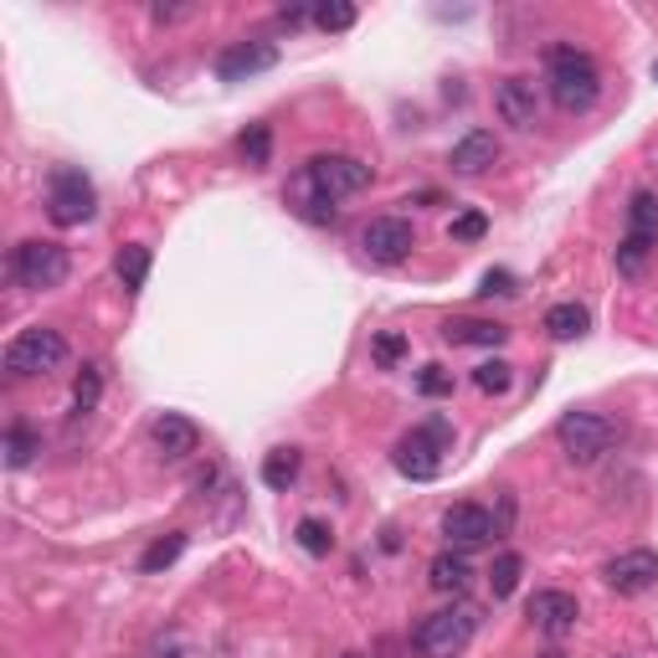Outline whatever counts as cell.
I'll use <instances>...</instances> for the list:
<instances>
[{
	"label": "cell",
	"mask_w": 658,
	"mask_h": 658,
	"mask_svg": "<svg viewBox=\"0 0 658 658\" xmlns=\"http://www.w3.org/2000/svg\"><path fill=\"white\" fill-rule=\"evenodd\" d=\"M417 391H423V396H432V402H438V396H453V376L442 371V366H423V376H417Z\"/></svg>",
	"instance_id": "836d02e7"
},
{
	"label": "cell",
	"mask_w": 658,
	"mask_h": 658,
	"mask_svg": "<svg viewBox=\"0 0 658 658\" xmlns=\"http://www.w3.org/2000/svg\"><path fill=\"white\" fill-rule=\"evenodd\" d=\"M103 396V376L99 366H83V376H78V386H72V402H78V412H93Z\"/></svg>",
	"instance_id": "1f68e13d"
},
{
	"label": "cell",
	"mask_w": 658,
	"mask_h": 658,
	"mask_svg": "<svg viewBox=\"0 0 658 658\" xmlns=\"http://www.w3.org/2000/svg\"><path fill=\"white\" fill-rule=\"evenodd\" d=\"M530 617H535L541 633L566 638V633L576 627V617H581V608H576L572 591H535V597H530Z\"/></svg>",
	"instance_id": "9a60e30c"
},
{
	"label": "cell",
	"mask_w": 658,
	"mask_h": 658,
	"mask_svg": "<svg viewBox=\"0 0 658 658\" xmlns=\"http://www.w3.org/2000/svg\"><path fill=\"white\" fill-rule=\"evenodd\" d=\"M314 26H320V32H350L355 5H345V0H324V5H314Z\"/></svg>",
	"instance_id": "f546056e"
},
{
	"label": "cell",
	"mask_w": 658,
	"mask_h": 658,
	"mask_svg": "<svg viewBox=\"0 0 658 658\" xmlns=\"http://www.w3.org/2000/svg\"><path fill=\"white\" fill-rule=\"evenodd\" d=\"M484 293H515V273H505V268H494V273H484Z\"/></svg>",
	"instance_id": "d590c367"
},
{
	"label": "cell",
	"mask_w": 658,
	"mask_h": 658,
	"mask_svg": "<svg viewBox=\"0 0 658 658\" xmlns=\"http://www.w3.org/2000/svg\"><path fill=\"white\" fill-rule=\"evenodd\" d=\"M442 535H448V545H458V551H473V545H484L489 535H499V524H494V515L484 505H453L442 515Z\"/></svg>",
	"instance_id": "4fadbf2b"
},
{
	"label": "cell",
	"mask_w": 658,
	"mask_h": 658,
	"mask_svg": "<svg viewBox=\"0 0 658 658\" xmlns=\"http://www.w3.org/2000/svg\"><path fill=\"white\" fill-rule=\"evenodd\" d=\"M118 278H124V288H145V278H150V247H139V242H129L124 253H118Z\"/></svg>",
	"instance_id": "d4e9b609"
},
{
	"label": "cell",
	"mask_w": 658,
	"mask_h": 658,
	"mask_svg": "<svg viewBox=\"0 0 658 658\" xmlns=\"http://www.w3.org/2000/svg\"><path fill=\"white\" fill-rule=\"evenodd\" d=\"M442 335L453 339V345H505L509 330L505 324H489V320H448Z\"/></svg>",
	"instance_id": "e0dca14e"
},
{
	"label": "cell",
	"mask_w": 658,
	"mask_h": 658,
	"mask_svg": "<svg viewBox=\"0 0 658 658\" xmlns=\"http://www.w3.org/2000/svg\"><path fill=\"white\" fill-rule=\"evenodd\" d=\"M304 181L324 201H345V196H360L371 186V165H360L355 154H314L304 165Z\"/></svg>",
	"instance_id": "8992f818"
},
{
	"label": "cell",
	"mask_w": 658,
	"mask_h": 658,
	"mask_svg": "<svg viewBox=\"0 0 658 658\" xmlns=\"http://www.w3.org/2000/svg\"><path fill=\"white\" fill-rule=\"evenodd\" d=\"M484 232H489L484 211H463V217H453V227H448V236H453V242H478Z\"/></svg>",
	"instance_id": "d6a6232c"
},
{
	"label": "cell",
	"mask_w": 658,
	"mask_h": 658,
	"mask_svg": "<svg viewBox=\"0 0 658 658\" xmlns=\"http://www.w3.org/2000/svg\"><path fill=\"white\" fill-rule=\"evenodd\" d=\"M473 627H478V617H473V608H442V612H432L423 627H417V654L423 658H458L463 648L473 643Z\"/></svg>",
	"instance_id": "5b68a950"
},
{
	"label": "cell",
	"mask_w": 658,
	"mask_h": 658,
	"mask_svg": "<svg viewBox=\"0 0 658 658\" xmlns=\"http://www.w3.org/2000/svg\"><path fill=\"white\" fill-rule=\"evenodd\" d=\"M473 386L489 391V396H505V391L515 386V366H509V360H484V366L473 371Z\"/></svg>",
	"instance_id": "83f0119b"
},
{
	"label": "cell",
	"mask_w": 658,
	"mask_h": 658,
	"mask_svg": "<svg viewBox=\"0 0 658 658\" xmlns=\"http://www.w3.org/2000/svg\"><path fill=\"white\" fill-rule=\"evenodd\" d=\"M99 211V191L78 165H57L47 181V217L57 227H83Z\"/></svg>",
	"instance_id": "3957f363"
},
{
	"label": "cell",
	"mask_w": 658,
	"mask_h": 658,
	"mask_svg": "<svg viewBox=\"0 0 658 658\" xmlns=\"http://www.w3.org/2000/svg\"><path fill=\"white\" fill-rule=\"evenodd\" d=\"M627 232L658 242V196L654 191H638V196H633V206H627Z\"/></svg>",
	"instance_id": "7402d4cb"
},
{
	"label": "cell",
	"mask_w": 658,
	"mask_h": 658,
	"mask_svg": "<svg viewBox=\"0 0 658 658\" xmlns=\"http://www.w3.org/2000/svg\"><path fill=\"white\" fill-rule=\"evenodd\" d=\"M545 83H551L556 108H566V114H587L591 103L602 99V72L581 47H551Z\"/></svg>",
	"instance_id": "6da1fadb"
},
{
	"label": "cell",
	"mask_w": 658,
	"mask_h": 658,
	"mask_svg": "<svg viewBox=\"0 0 658 658\" xmlns=\"http://www.w3.org/2000/svg\"><path fill=\"white\" fill-rule=\"evenodd\" d=\"M427 581H432V591H469L473 566L463 556H453V551H442V556L427 566Z\"/></svg>",
	"instance_id": "ac0fdd59"
},
{
	"label": "cell",
	"mask_w": 658,
	"mask_h": 658,
	"mask_svg": "<svg viewBox=\"0 0 658 658\" xmlns=\"http://www.w3.org/2000/svg\"><path fill=\"white\" fill-rule=\"evenodd\" d=\"M181 551H186V535H160V541L139 556V572L154 576V572H170L175 561H181Z\"/></svg>",
	"instance_id": "cb8c5ba5"
},
{
	"label": "cell",
	"mask_w": 658,
	"mask_h": 658,
	"mask_svg": "<svg viewBox=\"0 0 658 658\" xmlns=\"http://www.w3.org/2000/svg\"><path fill=\"white\" fill-rule=\"evenodd\" d=\"M556 438L572 463H597V458L617 442V427H612L608 417H597V412H566L556 423Z\"/></svg>",
	"instance_id": "ba28073f"
},
{
	"label": "cell",
	"mask_w": 658,
	"mask_h": 658,
	"mask_svg": "<svg viewBox=\"0 0 658 658\" xmlns=\"http://www.w3.org/2000/svg\"><path fill=\"white\" fill-rule=\"evenodd\" d=\"M288 201L299 206V217H309V221H335V201H324L320 191L304 181V170H299V181L288 186Z\"/></svg>",
	"instance_id": "44dd1931"
},
{
	"label": "cell",
	"mask_w": 658,
	"mask_h": 658,
	"mask_svg": "<svg viewBox=\"0 0 658 658\" xmlns=\"http://www.w3.org/2000/svg\"><path fill=\"white\" fill-rule=\"evenodd\" d=\"M453 442V427L442 423V417H432L427 427H417L412 438L396 442V469L406 473V478H417V484H427V478H438L442 469V448Z\"/></svg>",
	"instance_id": "52a82bcc"
},
{
	"label": "cell",
	"mask_w": 658,
	"mask_h": 658,
	"mask_svg": "<svg viewBox=\"0 0 658 658\" xmlns=\"http://www.w3.org/2000/svg\"><path fill=\"white\" fill-rule=\"evenodd\" d=\"M299 545H304L309 556H330V545H335V535H330V524L324 520H299Z\"/></svg>",
	"instance_id": "4dcf8cb0"
},
{
	"label": "cell",
	"mask_w": 658,
	"mask_h": 658,
	"mask_svg": "<svg viewBox=\"0 0 658 658\" xmlns=\"http://www.w3.org/2000/svg\"><path fill=\"white\" fill-rule=\"evenodd\" d=\"M339 658H366V654H339Z\"/></svg>",
	"instance_id": "74e56055"
},
{
	"label": "cell",
	"mask_w": 658,
	"mask_h": 658,
	"mask_svg": "<svg viewBox=\"0 0 658 658\" xmlns=\"http://www.w3.org/2000/svg\"><path fill=\"white\" fill-rule=\"evenodd\" d=\"M545 658H566V654H545Z\"/></svg>",
	"instance_id": "f35d334b"
},
{
	"label": "cell",
	"mask_w": 658,
	"mask_h": 658,
	"mask_svg": "<svg viewBox=\"0 0 658 658\" xmlns=\"http://www.w3.org/2000/svg\"><path fill=\"white\" fill-rule=\"evenodd\" d=\"M150 442L170 458V463H181V458H191L201 448V427L191 423V417H181V412H160L150 423Z\"/></svg>",
	"instance_id": "5bb4252c"
},
{
	"label": "cell",
	"mask_w": 658,
	"mask_h": 658,
	"mask_svg": "<svg viewBox=\"0 0 658 658\" xmlns=\"http://www.w3.org/2000/svg\"><path fill=\"white\" fill-rule=\"evenodd\" d=\"M242 160L253 170H268L273 160V129L268 124H247V135H242Z\"/></svg>",
	"instance_id": "4316f807"
},
{
	"label": "cell",
	"mask_w": 658,
	"mask_h": 658,
	"mask_svg": "<svg viewBox=\"0 0 658 658\" xmlns=\"http://www.w3.org/2000/svg\"><path fill=\"white\" fill-rule=\"evenodd\" d=\"M494 108L515 129H535V118H541V88H535V78H505V83L494 88Z\"/></svg>",
	"instance_id": "7c38bea8"
},
{
	"label": "cell",
	"mask_w": 658,
	"mask_h": 658,
	"mask_svg": "<svg viewBox=\"0 0 658 658\" xmlns=\"http://www.w3.org/2000/svg\"><path fill=\"white\" fill-rule=\"evenodd\" d=\"M412 247H417V232L402 217H376L360 227V253L371 257V263H381V268H396Z\"/></svg>",
	"instance_id": "9c48e42d"
},
{
	"label": "cell",
	"mask_w": 658,
	"mask_h": 658,
	"mask_svg": "<svg viewBox=\"0 0 658 658\" xmlns=\"http://www.w3.org/2000/svg\"><path fill=\"white\" fill-rule=\"evenodd\" d=\"M0 360H5L11 376H47L68 360V339L57 335L51 324H32V330H21V335L5 345Z\"/></svg>",
	"instance_id": "277c9868"
},
{
	"label": "cell",
	"mask_w": 658,
	"mask_h": 658,
	"mask_svg": "<svg viewBox=\"0 0 658 658\" xmlns=\"http://www.w3.org/2000/svg\"><path fill=\"white\" fill-rule=\"evenodd\" d=\"M299 478V453L293 448H273L268 458H263V484L268 489H288Z\"/></svg>",
	"instance_id": "603a6c76"
},
{
	"label": "cell",
	"mask_w": 658,
	"mask_h": 658,
	"mask_svg": "<svg viewBox=\"0 0 658 658\" xmlns=\"http://www.w3.org/2000/svg\"><path fill=\"white\" fill-rule=\"evenodd\" d=\"M72 273V257L62 242H21L16 253H11V278L21 288H32V293H51V288H62Z\"/></svg>",
	"instance_id": "7a4b0ae2"
},
{
	"label": "cell",
	"mask_w": 658,
	"mask_h": 658,
	"mask_svg": "<svg viewBox=\"0 0 658 658\" xmlns=\"http://www.w3.org/2000/svg\"><path fill=\"white\" fill-rule=\"evenodd\" d=\"M278 68V47L273 42H232V47L217 57V78L221 83H247L257 72Z\"/></svg>",
	"instance_id": "8fae6325"
},
{
	"label": "cell",
	"mask_w": 658,
	"mask_h": 658,
	"mask_svg": "<svg viewBox=\"0 0 658 658\" xmlns=\"http://www.w3.org/2000/svg\"><path fill=\"white\" fill-rule=\"evenodd\" d=\"M602 581H608L617 597H643L648 587H658V551H623L602 566Z\"/></svg>",
	"instance_id": "30bf717a"
},
{
	"label": "cell",
	"mask_w": 658,
	"mask_h": 658,
	"mask_svg": "<svg viewBox=\"0 0 658 658\" xmlns=\"http://www.w3.org/2000/svg\"><path fill=\"white\" fill-rule=\"evenodd\" d=\"M587 324H591V314L581 304H556V309H545V330L556 339H581L587 335Z\"/></svg>",
	"instance_id": "d6986e66"
},
{
	"label": "cell",
	"mask_w": 658,
	"mask_h": 658,
	"mask_svg": "<svg viewBox=\"0 0 658 658\" xmlns=\"http://www.w3.org/2000/svg\"><path fill=\"white\" fill-rule=\"evenodd\" d=\"M494 160H499V139H494L489 129H473V135H463L453 145V154H448V165H453L458 175H484Z\"/></svg>",
	"instance_id": "2e32d148"
},
{
	"label": "cell",
	"mask_w": 658,
	"mask_h": 658,
	"mask_svg": "<svg viewBox=\"0 0 658 658\" xmlns=\"http://www.w3.org/2000/svg\"><path fill=\"white\" fill-rule=\"evenodd\" d=\"M150 16L160 21V26H170V21H186L191 5H150Z\"/></svg>",
	"instance_id": "8d00e7d4"
},
{
	"label": "cell",
	"mask_w": 658,
	"mask_h": 658,
	"mask_svg": "<svg viewBox=\"0 0 658 658\" xmlns=\"http://www.w3.org/2000/svg\"><path fill=\"white\" fill-rule=\"evenodd\" d=\"M520 572H524V561L515 556V551H505V556L494 561V572H489V587H494V597H509V591L520 587Z\"/></svg>",
	"instance_id": "f1b7e54d"
},
{
	"label": "cell",
	"mask_w": 658,
	"mask_h": 658,
	"mask_svg": "<svg viewBox=\"0 0 658 658\" xmlns=\"http://www.w3.org/2000/svg\"><path fill=\"white\" fill-rule=\"evenodd\" d=\"M36 453H42V438H36L32 427H26V423L5 427V469H26Z\"/></svg>",
	"instance_id": "ffe728a7"
},
{
	"label": "cell",
	"mask_w": 658,
	"mask_h": 658,
	"mask_svg": "<svg viewBox=\"0 0 658 658\" xmlns=\"http://www.w3.org/2000/svg\"><path fill=\"white\" fill-rule=\"evenodd\" d=\"M648 253H654V242L638 236V232H627L623 242H617V273H623V278H638L643 263H648Z\"/></svg>",
	"instance_id": "484cf974"
},
{
	"label": "cell",
	"mask_w": 658,
	"mask_h": 658,
	"mask_svg": "<svg viewBox=\"0 0 658 658\" xmlns=\"http://www.w3.org/2000/svg\"><path fill=\"white\" fill-rule=\"evenodd\" d=\"M371 355L381 360V366H396V360L406 355V335H396V330H386V335H376Z\"/></svg>",
	"instance_id": "e575fe53"
},
{
	"label": "cell",
	"mask_w": 658,
	"mask_h": 658,
	"mask_svg": "<svg viewBox=\"0 0 658 658\" xmlns=\"http://www.w3.org/2000/svg\"><path fill=\"white\" fill-rule=\"evenodd\" d=\"M654 78H658V62H654Z\"/></svg>",
	"instance_id": "ab89813d"
}]
</instances>
